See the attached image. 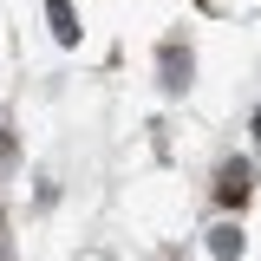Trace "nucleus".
Returning a JSON list of instances; mask_svg holds the SVG:
<instances>
[{
  "instance_id": "obj_5",
  "label": "nucleus",
  "mask_w": 261,
  "mask_h": 261,
  "mask_svg": "<svg viewBox=\"0 0 261 261\" xmlns=\"http://www.w3.org/2000/svg\"><path fill=\"white\" fill-rule=\"evenodd\" d=\"M255 137H261V111H255Z\"/></svg>"
},
{
  "instance_id": "obj_2",
  "label": "nucleus",
  "mask_w": 261,
  "mask_h": 261,
  "mask_svg": "<svg viewBox=\"0 0 261 261\" xmlns=\"http://www.w3.org/2000/svg\"><path fill=\"white\" fill-rule=\"evenodd\" d=\"M183 85H190V53L163 46V92H183Z\"/></svg>"
},
{
  "instance_id": "obj_1",
  "label": "nucleus",
  "mask_w": 261,
  "mask_h": 261,
  "mask_svg": "<svg viewBox=\"0 0 261 261\" xmlns=\"http://www.w3.org/2000/svg\"><path fill=\"white\" fill-rule=\"evenodd\" d=\"M46 20H53V39H59V46H79V13H72V0H46Z\"/></svg>"
},
{
  "instance_id": "obj_4",
  "label": "nucleus",
  "mask_w": 261,
  "mask_h": 261,
  "mask_svg": "<svg viewBox=\"0 0 261 261\" xmlns=\"http://www.w3.org/2000/svg\"><path fill=\"white\" fill-rule=\"evenodd\" d=\"M209 255H216V261H235V255H242V228H235V222H222L216 235H209Z\"/></svg>"
},
{
  "instance_id": "obj_3",
  "label": "nucleus",
  "mask_w": 261,
  "mask_h": 261,
  "mask_svg": "<svg viewBox=\"0 0 261 261\" xmlns=\"http://www.w3.org/2000/svg\"><path fill=\"white\" fill-rule=\"evenodd\" d=\"M222 202H228V209L248 202V163H228V170H222Z\"/></svg>"
}]
</instances>
